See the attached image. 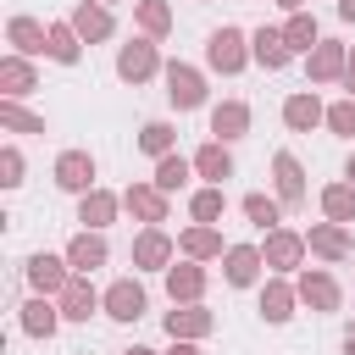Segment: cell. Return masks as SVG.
<instances>
[{
	"label": "cell",
	"instance_id": "cell-1",
	"mask_svg": "<svg viewBox=\"0 0 355 355\" xmlns=\"http://www.w3.org/2000/svg\"><path fill=\"white\" fill-rule=\"evenodd\" d=\"M205 55H211L216 72H239V67H244V33H239V28H216V33L205 39Z\"/></svg>",
	"mask_w": 355,
	"mask_h": 355
},
{
	"label": "cell",
	"instance_id": "cell-2",
	"mask_svg": "<svg viewBox=\"0 0 355 355\" xmlns=\"http://www.w3.org/2000/svg\"><path fill=\"white\" fill-rule=\"evenodd\" d=\"M166 100H172L178 111H194V105L205 100L200 72H194V67H166Z\"/></svg>",
	"mask_w": 355,
	"mask_h": 355
},
{
	"label": "cell",
	"instance_id": "cell-3",
	"mask_svg": "<svg viewBox=\"0 0 355 355\" xmlns=\"http://www.w3.org/2000/svg\"><path fill=\"white\" fill-rule=\"evenodd\" d=\"M28 283H33L39 294H61L72 277H67V266H61L55 255H44V250H39V255H28Z\"/></svg>",
	"mask_w": 355,
	"mask_h": 355
},
{
	"label": "cell",
	"instance_id": "cell-4",
	"mask_svg": "<svg viewBox=\"0 0 355 355\" xmlns=\"http://www.w3.org/2000/svg\"><path fill=\"white\" fill-rule=\"evenodd\" d=\"M55 183H61V189H72V194H83V189L94 183V161H89L83 150H67V155L55 161Z\"/></svg>",
	"mask_w": 355,
	"mask_h": 355
},
{
	"label": "cell",
	"instance_id": "cell-5",
	"mask_svg": "<svg viewBox=\"0 0 355 355\" xmlns=\"http://www.w3.org/2000/svg\"><path fill=\"white\" fill-rule=\"evenodd\" d=\"M116 72H122L128 83L150 78V72H155V50H150V39H133V44H122V55H116Z\"/></svg>",
	"mask_w": 355,
	"mask_h": 355
},
{
	"label": "cell",
	"instance_id": "cell-6",
	"mask_svg": "<svg viewBox=\"0 0 355 355\" xmlns=\"http://www.w3.org/2000/svg\"><path fill=\"white\" fill-rule=\"evenodd\" d=\"M105 316H116V322H139V316H144V288H139V283H116V288L105 294Z\"/></svg>",
	"mask_w": 355,
	"mask_h": 355
},
{
	"label": "cell",
	"instance_id": "cell-7",
	"mask_svg": "<svg viewBox=\"0 0 355 355\" xmlns=\"http://www.w3.org/2000/svg\"><path fill=\"white\" fill-rule=\"evenodd\" d=\"M322 116H327V111H322V100H316V94H294V100L283 105V122H288L294 133H311Z\"/></svg>",
	"mask_w": 355,
	"mask_h": 355
},
{
	"label": "cell",
	"instance_id": "cell-8",
	"mask_svg": "<svg viewBox=\"0 0 355 355\" xmlns=\"http://www.w3.org/2000/svg\"><path fill=\"white\" fill-rule=\"evenodd\" d=\"M67 266H78V272L105 266V239H100V233H78V239H72V250H67Z\"/></svg>",
	"mask_w": 355,
	"mask_h": 355
},
{
	"label": "cell",
	"instance_id": "cell-9",
	"mask_svg": "<svg viewBox=\"0 0 355 355\" xmlns=\"http://www.w3.org/2000/svg\"><path fill=\"white\" fill-rule=\"evenodd\" d=\"M300 300L316 305V311H333V305H338V283H333L327 272H305V277H300Z\"/></svg>",
	"mask_w": 355,
	"mask_h": 355
},
{
	"label": "cell",
	"instance_id": "cell-10",
	"mask_svg": "<svg viewBox=\"0 0 355 355\" xmlns=\"http://www.w3.org/2000/svg\"><path fill=\"white\" fill-rule=\"evenodd\" d=\"M94 305H100V300H94V288H89L83 277H72V283L61 288V316H72V322H89V316H94Z\"/></svg>",
	"mask_w": 355,
	"mask_h": 355
},
{
	"label": "cell",
	"instance_id": "cell-11",
	"mask_svg": "<svg viewBox=\"0 0 355 355\" xmlns=\"http://www.w3.org/2000/svg\"><path fill=\"white\" fill-rule=\"evenodd\" d=\"M6 33H11V44H17L22 55H39V50H50V33H44L33 17H11V28H6Z\"/></svg>",
	"mask_w": 355,
	"mask_h": 355
},
{
	"label": "cell",
	"instance_id": "cell-12",
	"mask_svg": "<svg viewBox=\"0 0 355 355\" xmlns=\"http://www.w3.org/2000/svg\"><path fill=\"white\" fill-rule=\"evenodd\" d=\"M244 128H250V111H244L239 100H227V105L211 111V133H216V139H239Z\"/></svg>",
	"mask_w": 355,
	"mask_h": 355
},
{
	"label": "cell",
	"instance_id": "cell-13",
	"mask_svg": "<svg viewBox=\"0 0 355 355\" xmlns=\"http://www.w3.org/2000/svg\"><path fill=\"white\" fill-rule=\"evenodd\" d=\"M288 55H294V50H288V39H283V33H272V28H261V33H255V61H261V67H272V72H277Z\"/></svg>",
	"mask_w": 355,
	"mask_h": 355
},
{
	"label": "cell",
	"instance_id": "cell-14",
	"mask_svg": "<svg viewBox=\"0 0 355 355\" xmlns=\"http://www.w3.org/2000/svg\"><path fill=\"white\" fill-rule=\"evenodd\" d=\"M255 266H261V250H250V244H239V250H227V283H233V288H244V283H255Z\"/></svg>",
	"mask_w": 355,
	"mask_h": 355
},
{
	"label": "cell",
	"instance_id": "cell-15",
	"mask_svg": "<svg viewBox=\"0 0 355 355\" xmlns=\"http://www.w3.org/2000/svg\"><path fill=\"white\" fill-rule=\"evenodd\" d=\"M55 316H61V311H55L50 300H28V305H22V327H28L33 338H50V333H55Z\"/></svg>",
	"mask_w": 355,
	"mask_h": 355
},
{
	"label": "cell",
	"instance_id": "cell-16",
	"mask_svg": "<svg viewBox=\"0 0 355 355\" xmlns=\"http://www.w3.org/2000/svg\"><path fill=\"white\" fill-rule=\"evenodd\" d=\"M72 28H78V39H105V33H111V11L78 6V11H72Z\"/></svg>",
	"mask_w": 355,
	"mask_h": 355
},
{
	"label": "cell",
	"instance_id": "cell-17",
	"mask_svg": "<svg viewBox=\"0 0 355 355\" xmlns=\"http://www.w3.org/2000/svg\"><path fill=\"white\" fill-rule=\"evenodd\" d=\"M0 83H6V100H17V94L33 89V67L17 61V55H6V61H0Z\"/></svg>",
	"mask_w": 355,
	"mask_h": 355
},
{
	"label": "cell",
	"instance_id": "cell-18",
	"mask_svg": "<svg viewBox=\"0 0 355 355\" xmlns=\"http://www.w3.org/2000/svg\"><path fill=\"white\" fill-rule=\"evenodd\" d=\"M194 166H200L205 178H216V183H222V178H233V155H227L222 144H205V150L194 155Z\"/></svg>",
	"mask_w": 355,
	"mask_h": 355
},
{
	"label": "cell",
	"instance_id": "cell-19",
	"mask_svg": "<svg viewBox=\"0 0 355 355\" xmlns=\"http://www.w3.org/2000/svg\"><path fill=\"white\" fill-rule=\"evenodd\" d=\"M183 183H189V161H183V155H161V166H155V189L172 194V189H183Z\"/></svg>",
	"mask_w": 355,
	"mask_h": 355
},
{
	"label": "cell",
	"instance_id": "cell-20",
	"mask_svg": "<svg viewBox=\"0 0 355 355\" xmlns=\"http://www.w3.org/2000/svg\"><path fill=\"white\" fill-rule=\"evenodd\" d=\"M272 172H277L283 200H300V194H305V178H300V161H294V155H277V161H272Z\"/></svg>",
	"mask_w": 355,
	"mask_h": 355
},
{
	"label": "cell",
	"instance_id": "cell-21",
	"mask_svg": "<svg viewBox=\"0 0 355 355\" xmlns=\"http://www.w3.org/2000/svg\"><path fill=\"white\" fill-rule=\"evenodd\" d=\"M128 211H139L144 222H161L166 200H161V189H128Z\"/></svg>",
	"mask_w": 355,
	"mask_h": 355
},
{
	"label": "cell",
	"instance_id": "cell-22",
	"mask_svg": "<svg viewBox=\"0 0 355 355\" xmlns=\"http://www.w3.org/2000/svg\"><path fill=\"white\" fill-rule=\"evenodd\" d=\"M344 72V50L338 44H316V55H311V78H338Z\"/></svg>",
	"mask_w": 355,
	"mask_h": 355
},
{
	"label": "cell",
	"instance_id": "cell-23",
	"mask_svg": "<svg viewBox=\"0 0 355 355\" xmlns=\"http://www.w3.org/2000/svg\"><path fill=\"white\" fill-rule=\"evenodd\" d=\"M111 211H116V200H111V194H83V211H78V222H89V227H105V222H111Z\"/></svg>",
	"mask_w": 355,
	"mask_h": 355
},
{
	"label": "cell",
	"instance_id": "cell-24",
	"mask_svg": "<svg viewBox=\"0 0 355 355\" xmlns=\"http://www.w3.org/2000/svg\"><path fill=\"white\" fill-rule=\"evenodd\" d=\"M266 261H272V266H294V261H300V239H294V233H272V239H266Z\"/></svg>",
	"mask_w": 355,
	"mask_h": 355
},
{
	"label": "cell",
	"instance_id": "cell-25",
	"mask_svg": "<svg viewBox=\"0 0 355 355\" xmlns=\"http://www.w3.org/2000/svg\"><path fill=\"white\" fill-rule=\"evenodd\" d=\"M200 266H172V277H166V288H172V300H194L200 294Z\"/></svg>",
	"mask_w": 355,
	"mask_h": 355
},
{
	"label": "cell",
	"instance_id": "cell-26",
	"mask_svg": "<svg viewBox=\"0 0 355 355\" xmlns=\"http://www.w3.org/2000/svg\"><path fill=\"white\" fill-rule=\"evenodd\" d=\"M288 305H294V294H288L283 283H272V288L261 294V316H266V322H288Z\"/></svg>",
	"mask_w": 355,
	"mask_h": 355
},
{
	"label": "cell",
	"instance_id": "cell-27",
	"mask_svg": "<svg viewBox=\"0 0 355 355\" xmlns=\"http://www.w3.org/2000/svg\"><path fill=\"white\" fill-rule=\"evenodd\" d=\"M322 205H327V216H333V222H355V189H344V183H338V189H327V194H322Z\"/></svg>",
	"mask_w": 355,
	"mask_h": 355
},
{
	"label": "cell",
	"instance_id": "cell-28",
	"mask_svg": "<svg viewBox=\"0 0 355 355\" xmlns=\"http://www.w3.org/2000/svg\"><path fill=\"white\" fill-rule=\"evenodd\" d=\"M283 39H288V50H311V44H316V22H311V17L300 11V17H288Z\"/></svg>",
	"mask_w": 355,
	"mask_h": 355
},
{
	"label": "cell",
	"instance_id": "cell-29",
	"mask_svg": "<svg viewBox=\"0 0 355 355\" xmlns=\"http://www.w3.org/2000/svg\"><path fill=\"white\" fill-rule=\"evenodd\" d=\"M139 150H150V155H172V128H166V122H144Z\"/></svg>",
	"mask_w": 355,
	"mask_h": 355
},
{
	"label": "cell",
	"instance_id": "cell-30",
	"mask_svg": "<svg viewBox=\"0 0 355 355\" xmlns=\"http://www.w3.org/2000/svg\"><path fill=\"white\" fill-rule=\"evenodd\" d=\"M166 250H172V244H166L161 233H144V239L133 244V261H139V266H161V261H166Z\"/></svg>",
	"mask_w": 355,
	"mask_h": 355
},
{
	"label": "cell",
	"instance_id": "cell-31",
	"mask_svg": "<svg viewBox=\"0 0 355 355\" xmlns=\"http://www.w3.org/2000/svg\"><path fill=\"white\" fill-rule=\"evenodd\" d=\"M166 327H172V338H178V333H183V338H194V333H205V327H211V316H205V311H172V316H166Z\"/></svg>",
	"mask_w": 355,
	"mask_h": 355
},
{
	"label": "cell",
	"instance_id": "cell-32",
	"mask_svg": "<svg viewBox=\"0 0 355 355\" xmlns=\"http://www.w3.org/2000/svg\"><path fill=\"white\" fill-rule=\"evenodd\" d=\"M50 55L72 67L78 61V28H50Z\"/></svg>",
	"mask_w": 355,
	"mask_h": 355
},
{
	"label": "cell",
	"instance_id": "cell-33",
	"mask_svg": "<svg viewBox=\"0 0 355 355\" xmlns=\"http://www.w3.org/2000/svg\"><path fill=\"white\" fill-rule=\"evenodd\" d=\"M0 122H6V128H17V133H44V122H39V116H28L17 100H6V105H0Z\"/></svg>",
	"mask_w": 355,
	"mask_h": 355
},
{
	"label": "cell",
	"instance_id": "cell-34",
	"mask_svg": "<svg viewBox=\"0 0 355 355\" xmlns=\"http://www.w3.org/2000/svg\"><path fill=\"white\" fill-rule=\"evenodd\" d=\"M311 250H322V255H344L349 239H344V227H316V233H311Z\"/></svg>",
	"mask_w": 355,
	"mask_h": 355
},
{
	"label": "cell",
	"instance_id": "cell-35",
	"mask_svg": "<svg viewBox=\"0 0 355 355\" xmlns=\"http://www.w3.org/2000/svg\"><path fill=\"white\" fill-rule=\"evenodd\" d=\"M244 216H250V222H261V227H272V222H277V200L250 194V200H244Z\"/></svg>",
	"mask_w": 355,
	"mask_h": 355
},
{
	"label": "cell",
	"instance_id": "cell-36",
	"mask_svg": "<svg viewBox=\"0 0 355 355\" xmlns=\"http://www.w3.org/2000/svg\"><path fill=\"white\" fill-rule=\"evenodd\" d=\"M194 216H200V222H216V216H222V189H200V194H194Z\"/></svg>",
	"mask_w": 355,
	"mask_h": 355
},
{
	"label": "cell",
	"instance_id": "cell-37",
	"mask_svg": "<svg viewBox=\"0 0 355 355\" xmlns=\"http://www.w3.org/2000/svg\"><path fill=\"white\" fill-rule=\"evenodd\" d=\"M183 250H189V255H216L222 244H216L211 227H194V233H183Z\"/></svg>",
	"mask_w": 355,
	"mask_h": 355
},
{
	"label": "cell",
	"instance_id": "cell-38",
	"mask_svg": "<svg viewBox=\"0 0 355 355\" xmlns=\"http://www.w3.org/2000/svg\"><path fill=\"white\" fill-rule=\"evenodd\" d=\"M327 128H333V133H355V94H349L344 105L327 111Z\"/></svg>",
	"mask_w": 355,
	"mask_h": 355
},
{
	"label": "cell",
	"instance_id": "cell-39",
	"mask_svg": "<svg viewBox=\"0 0 355 355\" xmlns=\"http://www.w3.org/2000/svg\"><path fill=\"white\" fill-rule=\"evenodd\" d=\"M139 22H144L150 33H161V28H166V6H155V0H144V6H139Z\"/></svg>",
	"mask_w": 355,
	"mask_h": 355
},
{
	"label": "cell",
	"instance_id": "cell-40",
	"mask_svg": "<svg viewBox=\"0 0 355 355\" xmlns=\"http://www.w3.org/2000/svg\"><path fill=\"white\" fill-rule=\"evenodd\" d=\"M0 172H6L0 183H6V189H17V183H22V155H17V150H6V155H0Z\"/></svg>",
	"mask_w": 355,
	"mask_h": 355
},
{
	"label": "cell",
	"instance_id": "cell-41",
	"mask_svg": "<svg viewBox=\"0 0 355 355\" xmlns=\"http://www.w3.org/2000/svg\"><path fill=\"white\" fill-rule=\"evenodd\" d=\"M338 17H344V22H355V0H338Z\"/></svg>",
	"mask_w": 355,
	"mask_h": 355
},
{
	"label": "cell",
	"instance_id": "cell-42",
	"mask_svg": "<svg viewBox=\"0 0 355 355\" xmlns=\"http://www.w3.org/2000/svg\"><path fill=\"white\" fill-rule=\"evenodd\" d=\"M344 83H349V94H355V55L344 61Z\"/></svg>",
	"mask_w": 355,
	"mask_h": 355
},
{
	"label": "cell",
	"instance_id": "cell-43",
	"mask_svg": "<svg viewBox=\"0 0 355 355\" xmlns=\"http://www.w3.org/2000/svg\"><path fill=\"white\" fill-rule=\"evenodd\" d=\"M344 355H355V327H349V338H344Z\"/></svg>",
	"mask_w": 355,
	"mask_h": 355
},
{
	"label": "cell",
	"instance_id": "cell-44",
	"mask_svg": "<svg viewBox=\"0 0 355 355\" xmlns=\"http://www.w3.org/2000/svg\"><path fill=\"white\" fill-rule=\"evenodd\" d=\"M172 355H200V349H189V344H178V349H172Z\"/></svg>",
	"mask_w": 355,
	"mask_h": 355
},
{
	"label": "cell",
	"instance_id": "cell-45",
	"mask_svg": "<svg viewBox=\"0 0 355 355\" xmlns=\"http://www.w3.org/2000/svg\"><path fill=\"white\" fill-rule=\"evenodd\" d=\"M128 355H155V349H144V344H133V349H128Z\"/></svg>",
	"mask_w": 355,
	"mask_h": 355
},
{
	"label": "cell",
	"instance_id": "cell-46",
	"mask_svg": "<svg viewBox=\"0 0 355 355\" xmlns=\"http://www.w3.org/2000/svg\"><path fill=\"white\" fill-rule=\"evenodd\" d=\"M277 6H288V11H294V6H300V0H277Z\"/></svg>",
	"mask_w": 355,
	"mask_h": 355
},
{
	"label": "cell",
	"instance_id": "cell-47",
	"mask_svg": "<svg viewBox=\"0 0 355 355\" xmlns=\"http://www.w3.org/2000/svg\"><path fill=\"white\" fill-rule=\"evenodd\" d=\"M349 183H355V161H349Z\"/></svg>",
	"mask_w": 355,
	"mask_h": 355
}]
</instances>
